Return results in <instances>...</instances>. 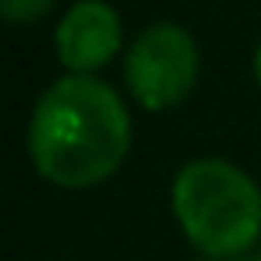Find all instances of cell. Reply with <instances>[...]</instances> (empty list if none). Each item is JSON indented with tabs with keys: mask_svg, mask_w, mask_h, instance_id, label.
<instances>
[{
	"mask_svg": "<svg viewBox=\"0 0 261 261\" xmlns=\"http://www.w3.org/2000/svg\"><path fill=\"white\" fill-rule=\"evenodd\" d=\"M236 261H261V257H250V254H243V257H236Z\"/></svg>",
	"mask_w": 261,
	"mask_h": 261,
	"instance_id": "7",
	"label": "cell"
},
{
	"mask_svg": "<svg viewBox=\"0 0 261 261\" xmlns=\"http://www.w3.org/2000/svg\"><path fill=\"white\" fill-rule=\"evenodd\" d=\"M129 133V111L108 83L68 75L40 97L29 122V154L43 179L83 190L122 165Z\"/></svg>",
	"mask_w": 261,
	"mask_h": 261,
	"instance_id": "1",
	"label": "cell"
},
{
	"mask_svg": "<svg viewBox=\"0 0 261 261\" xmlns=\"http://www.w3.org/2000/svg\"><path fill=\"white\" fill-rule=\"evenodd\" d=\"M54 0H0V15H4L8 22L22 25V22H36L50 11Z\"/></svg>",
	"mask_w": 261,
	"mask_h": 261,
	"instance_id": "5",
	"label": "cell"
},
{
	"mask_svg": "<svg viewBox=\"0 0 261 261\" xmlns=\"http://www.w3.org/2000/svg\"><path fill=\"white\" fill-rule=\"evenodd\" d=\"M254 72H257V83H261V47H257V58H254Z\"/></svg>",
	"mask_w": 261,
	"mask_h": 261,
	"instance_id": "6",
	"label": "cell"
},
{
	"mask_svg": "<svg viewBox=\"0 0 261 261\" xmlns=\"http://www.w3.org/2000/svg\"><path fill=\"white\" fill-rule=\"evenodd\" d=\"M172 211L190 243L207 257L236 261L261 236V190L243 168L222 158H200L179 168Z\"/></svg>",
	"mask_w": 261,
	"mask_h": 261,
	"instance_id": "2",
	"label": "cell"
},
{
	"mask_svg": "<svg viewBox=\"0 0 261 261\" xmlns=\"http://www.w3.org/2000/svg\"><path fill=\"white\" fill-rule=\"evenodd\" d=\"M197 40L172 22H158L136 36L125 58V83L147 111H165L190 97L197 83Z\"/></svg>",
	"mask_w": 261,
	"mask_h": 261,
	"instance_id": "3",
	"label": "cell"
},
{
	"mask_svg": "<svg viewBox=\"0 0 261 261\" xmlns=\"http://www.w3.org/2000/svg\"><path fill=\"white\" fill-rule=\"evenodd\" d=\"M54 43H58L61 65L72 68L75 75H86V72L108 65L118 54L122 18L104 0H79L61 18V25L54 33Z\"/></svg>",
	"mask_w": 261,
	"mask_h": 261,
	"instance_id": "4",
	"label": "cell"
}]
</instances>
